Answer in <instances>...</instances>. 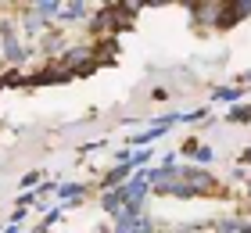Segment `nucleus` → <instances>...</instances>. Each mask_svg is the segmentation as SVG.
Masks as SVG:
<instances>
[{
  "instance_id": "2",
  "label": "nucleus",
  "mask_w": 251,
  "mask_h": 233,
  "mask_svg": "<svg viewBox=\"0 0 251 233\" xmlns=\"http://www.w3.org/2000/svg\"><path fill=\"white\" fill-rule=\"evenodd\" d=\"M230 119H233V122H244V119H251V108H237V111L230 115Z\"/></svg>"
},
{
  "instance_id": "3",
  "label": "nucleus",
  "mask_w": 251,
  "mask_h": 233,
  "mask_svg": "<svg viewBox=\"0 0 251 233\" xmlns=\"http://www.w3.org/2000/svg\"><path fill=\"white\" fill-rule=\"evenodd\" d=\"M215 97H219V101H237V97H241V93H237V90H219V93H215Z\"/></svg>"
},
{
  "instance_id": "4",
  "label": "nucleus",
  "mask_w": 251,
  "mask_h": 233,
  "mask_svg": "<svg viewBox=\"0 0 251 233\" xmlns=\"http://www.w3.org/2000/svg\"><path fill=\"white\" fill-rule=\"evenodd\" d=\"M244 79H251V72H248V76H244Z\"/></svg>"
},
{
  "instance_id": "1",
  "label": "nucleus",
  "mask_w": 251,
  "mask_h": 233,
  "mask_svg": "<svg viewBox=\"0 0 251 233\" xmlns=\"http://www.w3.org/2000/svg\"><path fill=\"white\" fill-rule=\"evenodd\" d=\"M144 190H147V180L136 176V180L122 190V201H129V208H136V205H140V197H144Z\"/></svg>"
}]
</instances>
